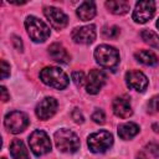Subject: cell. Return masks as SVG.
<instances>
[{"label":"cell","mask_w":159,"mask_h":159,"mask_svg":"<svg viewBox=\"0 0 159 159\" xmlns=\"http://www.w3.org/2000/svg\"><path fill=\"white\" fill-rule=\"evenodd\" d=\"M40 80L45 84L56 89H63L70 83V78L65 73V71L55 66H48L42 68L40 72Z\"/></svg>","instance_id":"cell-1"},{"label":"cell","mask_w":159,"mask_h":159,"mask_svg":"<svg viewBox=\"0 0 159 159\" xmlns=\"http://www.w3.org/2000/svg\"><path fill=\"white\" fill-rule=\"evenodd\" d=\"M53 139L57 149L62 153H76L81 145L80 138L77 137V134L67 128L58 129L55 133Z\"/></svg>","instance_id":"cell-2"},{"label":"cell","mask_w":159,"mask_h":159,"mask_svg":"<svg viewBox=\"0 0 159 159\" xmlns=\"http://www.w3.org/2000/svg\"><path fill=\"white\" fill-rule=\"evenodd\" d=\"M27 35L34 42H45L50 37V27L36 16H27L25 20Z\"/></svg>","instance_id":"cell-3"},{"label":"cell","mask_w":159,"mask_h":159,"mask_svg":"<svg viewBox=\"0 0 159 159\" xmlns=\"http://www.w3.org/2000/svg\"><path fill=\"white\" fill-rule=\"evenodd\" d=\"M96 62L104 68H114L119 63V52L109 45H99L94 50Z\"/></svg>","instance_id":"cell-4"},{"label":"cell","mask_w":159,"mask_h":159,"mask_svg":"<svg viewBox=\"0 0 159 159\" xmlns=\"http://www.w3.org/2000/svg\"><path fill=\"white\" fill-rule=\"evenodd\" d=\"M87 144L92 153H104L113 145V135L108 130H98L89 134Z\"/></svg>","instance_id":"cell-5"},{"label":"cell","mask_w":159,"mask_h":159,"mask_svg":"<svg viewBox=\"0 0 159 159\" xmlns=\"http://www.w3.org/2000/svg\"><path fill=\"white\" fill-rule=\"evenodd\" d=\"M29 145L31 152L36 157H41L47 154L51 150V140L46 132L43 130H34L29 137Z\"/></svg>","instance_id":"cell-6"},{"label":"cell","mask_w":159,"mask_h":159,"mask_svg":"<svg viewBox=\"0 0 159 159\" xmlns=\"http://www.w3.org/2000/svg\"><path fill=\"white\" fill-rule=\"evenodd\" d=\"M29 123H30V120H29L27 114L24 112H20V111H12V112L7 113L4 119L5 128L10 133H14V134L24 132L27 128Z\"/></svg>","instance_id":"cell-7"},{"label":"cell","mask_w":159,"mask_h":159,"mask_svg":"<svg viewBox=\"0 0 159 159\" xmlns=\"http://www.w3.org/2000/svg\"><path fill=\"white\" fill-rule=\"evenodd\" d=\"M154 12H155V2L152 0H143L135 4L132 17L138 24H145L154 16Z\"/></svg>","instance_id":"cell-8"},{"label":"cell","mask_w":159,"mask_h":159,"mask_svg":"<svg viewBox=\"0 0 159 159\" xmlns=\"http://www.w3.org/2000/svg\"><path fill=\"white\" fill-rule=\"evenodd\" d=\"M43 14H45L46 19L48 20V22L51 24V26L53 29H56V30H62L68 24L67 15L62 10H60V9L55 7V6H47V7H45L43 9Z\"/></svg>","instance_id":"cell-9"},{"label":"cell","mask_w":159,"mask_h":159,"mask_svg":"<svg viewBox=\"0 0 159 159\" xmlns=\"http://www.w3.org/2000/svg\"><path fill=\"white\" fill-rule=\"evenodd\" d=\"M72 40L76 43H81V45H91L97 36L96 32V26L94 25H86V26H81V27H76L72 34Z\"/></svg>","instance_id":"cell-10"},{"label":"cell","mask_w":159,"mask_h":159,"mask_svg":"<svg viewBox=\"0 0 159 159\" xmlns=\"http://www.w3.org/2000/svg\"><path fill=\"white\" fill-rule=\"evenodd\" d=\"M57 106H58V103H57V101L53 97H45L36 106L35 113H36V116H37L39 119L47 120V119H50L56 113Z\"/></svg>","instance_id":"cell-11"},{"label":"cell","mask_w":159,"mask_h":159,"mask_svg":"<svg viewBox=\"0 0 159 159\" xmlns=\"http://www.w3.org/2000/svg\"><path fill=\"white\" fill-rule=\"evenodd\" d=\"M106 83V75L101 70H91L86 80V91L89 94H97Z\"/></svg>","instance_id":"cell-12"},{"label":"cell","mask_w":159,"mask_h":159,"mask_svg":"<svg viewBox=\"0 0 159 159\" xmlns=\"http://www.w3.org/2000/svg\"><path fill=\"white\" fill-rule=\"evenodd\" d=\"M125 82H127V86L129 88L135 89L138 92H143L148 87V78H147V76L143 72L137 71V70L128 71L125 73Z\"/></svg>","instance_id":"cell-13"},{"label":"cell","mask_w":159,"mask_h":159,"mask_svg":"<svg viewBox=\"0 0 159 159\" xmlns=\"http://www.w3.org/2000/svg\"><path fill=\"white\" fill-rule=\"evenodd\" d=\"M112 108H113V113L122 118V119H125V118H129L132 114H133V111H132V106H130V101L127 96H120V97H116L113 99V103H112Z\"/></svg>","instance_id":"cell-14"},{"label":"cell","mask_w":159,"mask_h":159,"mask_svg":"<svg viewBox=\"0 0 159 159\" xmlns=\"http://www.w3.org/2000/svg\"><path fill=\"white\" fill-rule=\"evenodd\" d=\"M48 55H50V57L53 61H56L58 63H63V65L70 63V55H68V52L58 42H55V43H52L48 47Z\"/></svg>","instance_id":"cell-15"},{"label":"cell","mask_w":159,"mask_h":159,"mask_svg":"<svg viewBox=\"0 0 159 159\" xmlns=\"http://www.w3.org/2000/svg\"><path fill=\"white\" fill-rule=\"evenodd\" d=\"M96 15V4L93 1H83L77 7V16L82 21H88Z\"/></svg>","instance_id":"cell-16"},{"label":"cell","mask_w":159,"mask_h":159,"mask_svg":"<svg viewBox=\"0 0 159 159\" xmlns=\"http://www.w3.org/2000/svg\"><path fill=\"white\" fill-rule=\"evenodd\" d=\"M138 133H139V125L133 122H127L118 125V135L124 140H129L134 138Z\"/></svg>","instance_id":"cell-17"},{"label":"cell","mask_w":159,"mask_h":159,"mask_svg":"<svg viewBox=\"0 0 159 159\" xmlns=\"http://www.w3.org/2000/svg\"><path fill=\"white\" fill-rule=\"evenodd\" d=\"M106 7L109 12L114 15H124L129 11V2L124 0H109L106 1Z\"/></svg>","instance_id":"cell-18"},{"label":"cell","mask_w":159,"mask_h":159,"mask_svg":"<svg viewBox=\"0 0 159 159\" xmlns=\"http://www.w3.org/2000/svg\"><path fill=\"white\" fill-rule=\"evenodd\" d=\"M10 154L14 159H29L27 149L22 140L14 139L10 144Z\"/></svg>","instance_id":"cell-19"},{"label":"cell","mask_w":159,"mask_h":159,"mask_svg":"<svg viewBox=\"0 0 159 159\" xmlns=\"http://www.w3.org/2000/svg\"><path fill=\"white\" fill-rule=\"evenodd\" d=\"M134 57L138 62L145 65V66H154L158 63V57L154 52L149 50H139L134 53Z\"/></svg>","instance_id":"cell-20"},{"label":"cell","mask_w":159,"mask_h":159,"mask_svg":"<svg viewBox=\"0 0 159 159\" xmlns=\"http://www.w3.org/2000/svg\"><path fill=\"white\" fill-rule=\"evenodd\" d=\"M140 36H142V40H143L145 43H148L149 46H152V47L159 50V35H158V34H155V32L152 31V30L145 29V30H143V31L140 32Z\"/></svg>","instance_id":"cell-21"},{"label":"cell","mask_w":159,"mask_h":159,"mask_svg":"<svg viewBox=\"0 0 159 159\" xmlns=\"http://www.w3.org/2000/svg\"><path fill=\"white\" fill-rule=\"evenodd\" d=\"M102 34L106 39H116L119 35V27H117V26H106V27H103Z\"/></svg>","instance_id":"cell-22"},{"label":"cell","mask_w":159,"mask_h":159,"mask_svg":"<svg viewBox=\"0 0 159 159\" xmlns=\"http://www.w3.org/2000/svg\"><path fill=\"white\" fill-rule=\"evenodd\" d=\"M148 112L150 114H154V113L159 112V96H154L153 98L149 99V102H148Z\"/></svg>","instance_id":"cell-23"},{"label":"cell","mask_w":159,"mask_h":159,"mask_svg":"<svg viewBox=\"0 0 159 159\" xmlns=\"http://www.w3.org/2000/svg\"><path fill=\"white\" fill-rule=\"evenodd\" d=\"M72 80H73V82H75V84L77 87L83 86V83L86 82V77H84V73L82 71H75V72H72Z\"/></svg>","instance_id":"cell-24"},{"label":"cell","mask_w":159,"mask_h":159,"mask_svg":"<svg viewBox=\"0 0 159 159\" xmlns=\"http://www.w3.org/2000/svg\"><path fill=\"white\" fill-rule=\"evenodd\" d=\"M92 120L97 124H103L106 122V114L102 109H96L93 113H92Z\"/></svg>","instance_id":"cell-25"},{"label":"cell","mask_w":159,"mask_h":159,"mask_svg":"<svg viewBox=\"0 0 159 159\" xmlns=\"http://www.w3.org/2000/svg\"><path fill=\"white\" fill-rule=\"evenodd\" d=\"M71 117H72V119H73L76 123H78V124L84 122V117H83L82 112H81L78 108H73V111H72V113H71Z\"/></svg>","instance_id":"cell-26"},{"label":"cell","mask_w":159,"mask_h":159,"mask_svg":"<svg viewBox=\"0 0 159 159\" xmlns=\"http://www.w3.org/2000/svg\"><path fill=\"white\" fill-rule=\"evenodd\" d=\"M9 76H10V65L5 60H1V78L5 80Z\"/></svg>","instance_id":"cell-27"},{"label":"cell","mask_w":159,"mask_h":159,"mask_svg":"<svg viewBox=\"0 0 159 159\" xmlns=\"http://www.w3.org/2000/svg\"><path fill=\"white\" fill-rule=\"evenodd\" d=\"M147 150L155 158H159V144L158 143H149L147 145Z\"/></svg>","instance_id":"cell-28"},{"label":"cell","mask_w":159,"mask_h":159,"mask_svg":"<svg viewBox=\"0 0 159 159\" xmlns=\"http://www.w3.org/2000/svg\"><path fill=\"white\" fill-rule=\"evenodd\" d=\"M12 43L15 46V48L17 51H22V42H21V39L17 37V36H12Z\"/></svg>","instance_id":"cell-29"},{"label":"cell","mask_w":159,"mask_h":159,"mask_svg":"<svg viewBox=\"0 0 159 159\" xmlns=\"http://www.w3.org/2000/svg\"><path fill=\"white\" fill-rule=\"evenodd\" d=\"M0 92H1V99H2V102H7L9 98H10V96H9V93H7V91H6V88L4 86L0 87Z\"/></svg>","instance_id":"cell-30"},{"label":"cell","mask_w":159,"mask_h":159,"mask_svg":"<svg viewBox=\"0 0 159 159\" xmlns=\"http://www.w3.org/2000/svg\"><path fill=\"white\" fill-rule=\"evenodd\" d=\"M137 159H148V158L145 157L144 153H138V154H137Z\"/></svg>","instance_id":"cell-31"},{"label":"cell","mask_w":159,"mask_h":159,"mask_svg":"<svg viewBox=\"0 0 159 159\" xmlns=\"http://www.w3.org/2000/svg\"><path fill=\"white\" fill-rule=\"evenodd\" d=\"M157 27L159 29V19H158V21H157Z\"/></svg>","instance_id":"cell-32"},{"label":"cell","mask_w":159,"mask_h":159,"mask_svg":"<svg viewBox=\"0 0 159 159\" xmlns=\"http://www.w3.org/2000/svg\"><path fill=\"white\" fill-rule=\"evenodd\" d=\"M1 159H6V158H1Z\"/></svg>","instance_id":"cell-33"}]
</instances>
